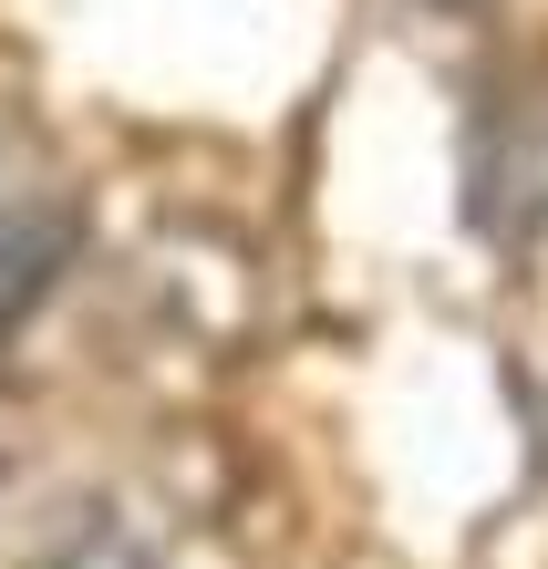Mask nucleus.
I'll return each mask as SVG.
<instances>
[{"label":"nucleus","instance_id":"nucleus-1","mask_svg":"<svg viewBox=\"0 0 548 569\" xmlns=\"http://www.w3.org/2000/svg\"><path fill=\"white\" fill-rule=\"evenodd\" d=\"M21 569H166V528L134 508V497L83 487V497H62L42 518V539H31Z\"/></svg>","mask_w":548,"mask_h":569}]
</instances>
